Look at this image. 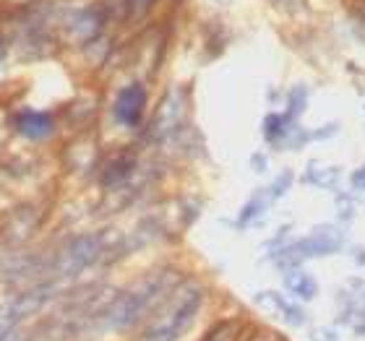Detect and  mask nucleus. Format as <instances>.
<instances>
[{
    "instance_id": "obj_1",
    "label": "nucleus",
    "mask_w": 365,
    "mask_h": 341,
    "mask_svg": "<svg viewBox=\"0 0 365 341\" xmlns=\"http://www.w3.org/2000/svg\"><path fill=\"white\" fill-rule=\"evenodd\" d=\"M170 292L168 273H154L146 276L136 287L125 289L123 295L105 305V310L99 313V328L102 331H125V328L136 326L146 313L154 310L160 300H165Z\"/></svg>"
},
{
    "instance_id": "obj_2",
    "label": "nucleus",
    "mask_w": 365,
    "mask_h": 341,
    "mask_svg": "<svg viewBox=\"0 0 365 341\" xmlns=\"http://www.w3.org/2000/svg\"><path fill=\"white\" fill-rule=\"evenodd\" d=\"M204 305V292L196 284L180 287L175 295L160 305L157 318L146 326L141 341H178L196 320L198 310Z\"/></svg>"
},
{
    "instance_id": "obj_3",
    "label": "nucleus",
    "mask_w": 365,
    "mask_h": 341,
    "mask_svg": "<svg viewBox=\"0 0 365 341\" xmlns=\"http://www.w3.org/2000/svg\"><path fill=\"white\" fill-rule=\"evenodd\" d=\"M102 251H105V243H102L97 235L76 237L73 243H68L61 251V256H58V261H55V271L63 273V276L84 271V268L97 263Z\"/></svg>"
},
{
    "instance_id": "obj_4",
    "label": "nucleus",
    "mask_w": 365,
    "mask_h": 341,
    "mask_svg": "<svg viewBox=\"0 0 365 341\" xmlns=\"http://www.w3.org/2000/svg\"><path fill=\"white\" fill-rule=\"evenodd\" d=\"M144 110H146V89L141 84H130L118 94L113 105V112H115V120L123 122V125H138L141 117H144Z\"/></svg>"
},
{
    "instance_id": "obj_5",
    "label": "nucleus",
    "mask_w": 365,
    "mask_h": 341,
    "mask_svg": "<svg viewBox=\"0 0 365 341\" xmlns=\"http://www.w3.org/2000/svg\"><path fill=\"white\" fill-rule=\"evenodd\" d=\"M16 128L26 138H45L53 133V117L47 112H19L16 115Z\"/></svg>"
},
{
    "instance_id": "obj_6",
    "label": "nucleus",
    "mask_w": 365,
    "mask_h": 341,
    "mask_svg": "<svg viewBox=\"0 0 365 341\" xmlns=\"http://www.w3.org/2000/svg\"><path fill=\"white\" fill-rule=\"evenodd\" d=\"M261 297L272 300V303H267V305H272L274 310L279 313L287 323H292V326H303V323H305V313H303V308H300V305L287 303V300H284V297H279L277 292H264Z\"/></svg>"
},
{
    "instance_id": "obj_7",
    "label": "nucleus",
    "mask_w": 365,
    "mask_h": 341,
    "mask_svg": "<svg viewBox=\"0 0 365 341\" xmlns=\"http://www.w3.org/2000/svg\"><path fill=\"white\" fill-rule=\"evenodd\" d=\"M287 289L297 297V300L308 303V300H313V297H316V292H319V284H316V281H313V276H308V273L292 271V273H287Z\"/></svg>"
},
{
    "instance_id": "obj_8",
    "label": "nucleus",
    "mask_w": 365,
    "mask_h": 341,
    "mask_svg": "<svg viewBox=\"0 0 365 341\" xmlns=\"http://www.w3.org/2000/svg\"><path fill=\"white\" fill-rule=\"evenodd\" d=\"M240 339V323L237 320H222L220 326H214L204 341H237Z\"/></svg>"
},
{
    "instance_id": "obj_9",
    "label": "nucleus",
    "mask_w": 365,
    "mask_h": 341,
    "mask_svg": "<svg viewBox=\"0 0 365 341\" xmlns=\"http://www.w3.org/2000/svg\"><path fill=\"white\" fill-rule=\"evenodd\" d=\"M287 120H289V115H277V112L269 115L267 122H264L269 141H274L277 136H282V133H284V125H287Z\"/></svg>"
},
{
    "instance_id": "obj_10",
    "label": "nucleus",
    "mask_w": 365,
    "mask_h": 341,
    "mask_svg": "<svg viewBox=\"0 0 365 341\" xmlns=\"http://www.w3.org/2000/svg\"><path fill=\"white\" fill-rule=\"evenodd\" d=\"M0 341H19V320L0 310Z\"/></svg>"
},
{
    "instance_id": "obj_11",
    "label": "nucleus",
    "mask_w": 365,
    "mask_h": 341,
    "mask_svg": "<svg viewBox=\"0 0 365 341\" xmlns=\"http://www.w3.org/2000/svg\"><path fill=\"white\" fill-rule=\"evenodd\" d=\"M352 182H355V188L365 190V167H363V169H358V172L352 174Z\"/></svg>"
},
{
    "instance_id": "obj_12",
    "label": "nucleus",
    "mask_w": 365,
    "mask_h": 341,
    "mask_svg": "<svg viewBox=\"0 0 365 341\" xmlns=\"http://www.w3.org/2000/svg\"><path fill=\"white\" fill-rule=\"evenodd\" d=\"M313 341H334V339H324V336H319V334H313Z\"/></svg>"
},
{
    "instance_id": "obj_13",
    "label": "nucleus",
    "mask_w": 365,
    "mask_h": 341,
    "mask_svg": "<svg viewBox=\"0 0 365 341\" xmlns=\"http://www.w3.org/2000/svg\"><path fill=\"white\" fill-rule=\"evenodd\" d=\"M3 55H6V53H3V42H0V61H3Z\"/></svg>"
}]
</instances>
